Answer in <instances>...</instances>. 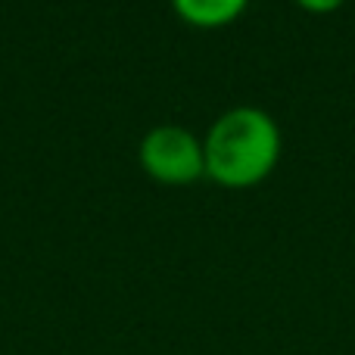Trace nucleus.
I'll return each mask as SVG.
<instances>
[{"label": "nucleus", "mask_w": 355, "mask_h": 355, "mask_svg": "<svg viewBox=\"0 0 355 355\" xmlns=\"http://www.w3.org/2000/svg\"><path fill=\"white\" fill-rule=\"evenodd\" d=\"M296 3L312 12H331V10H337V6H343L346 0H296Z\"/></svg>", "instance_id": "4"}, {"label": "nucleus", "mask_w": 355, "mask_h": 355, "mask_svg": "<svg viewBox=\"0 0 355 355\" xmlns=\"http://www.w3.org/2000/svg\"><path fill=\"white\" fill-rule=\"evenodd\" d=\"M206 175L225 187H252L275 172L281 159V128L259 106L221 112L202 137Z\"/></svg>", "instance_id": "1"}, {"label": "nucleus", "mask_w": 355, "mask_h": 355, "mask_svg": "<svg viewBox=\"0 0 355 355\" xmlns=\"http://www.w3.org/2000/svg\"><path fill=\"white\" fill-rule=\"evenodd\" d=\"M250 0H172L175 12L196 28H221L246 10Z\"/></svg>", "instance_id": "3"}, {"label": "nucleus", "mask_w": 355, "mask_h": 355, "mask_svg": "<svg viewBox=\"0 0 355 355\" xmlns=\"http://www.w3.org/2000/svg\"><path fill=\"white\" fill-rule=\"evenodd\" d=\"M141 166L150 178L162 184H190L206 175L202 141L184 125H156L141 141Z\"/></svg>", "instance_id": "2"}]
</instances>
